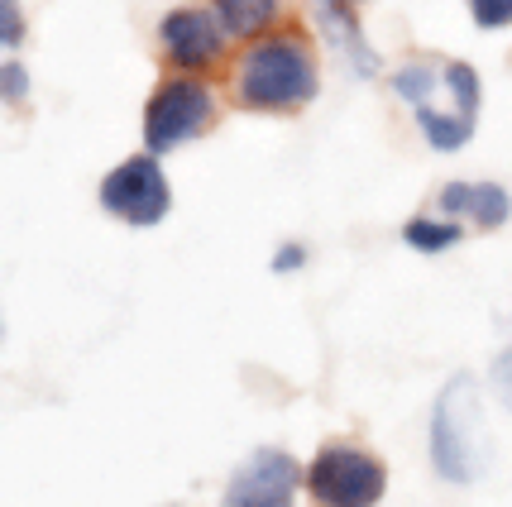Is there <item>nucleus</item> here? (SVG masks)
I'll use <instances>...</instances> for the list:
<instances>
[{"label":"nucleus","mask_w":512,"mask_h":507,"mask_svg":"<svg viewBox=\"0 0 512 507\" xmlns=\"http://www.w3.org/2000/svg\"><path fill=\"white\" fill-rule=\"evenodd\" d=\"M221 87L230 111L259 120H297L326 91V53L307 20L297 15L283 29L235 48V58L221 72Z\"/></svg>","instance_id":"f257e3e1"},{"label":"nucleus","mask_w":512,"mask_h":507,"mask_svg":"<svg viewBox=\"0 0 512 507\" xmlns=\"http://www.w3.org/2000/svg\"><path fill=\"white\" fill-rule=\"evenodd\" d=\"M484 388L474 374H450L426 412V464L450 488H474L489 474L493 441L484 421Z\"/></svg>","instance_id":"f03ea898"},{"label":"nucleus","mask_w":512,"mask_h":507,"mask_svg":"<svg viewBox=\"0 0 512 507\" xmlns=\"http://www.w3.org/2000/svg\"><path fill=\"white\" fill-rule=\"evenodd\" d=\"M225 87L221 77H187V72H158L139 106V149L158 158H173L182 149H197L201 139L225 125Z\"/></svg>","instance_id":"7ed1b4c3"},{"label":"nucleus","mask_w":512,"mask_h":507,"mask_svg":"<svg viewBox=\"0 0 512 507\" xmlns=\"http://www.w3.org/2000/svg\"><path fill=\"white\" fill-rule=\"evenodd\" d=\"M484 106H489V82L474 58H460V53H446V77H441V96L412 111V130L436 158H460L479 139V125H484Z\"/></svg>","instance_id":"20e7f679"},{"label":"nucleus","mask_w":512,"mask_h":507,"mask_svg":"<svg viewBox=\"0 0 512 507\" xmlns=\"http://www.w3.org/2000/svg\"><path fill=\"white\" fill-rule=\"evenodd\" d=\"M96 206L101 216L125 230H158L168 225L173 206H178V187L168 173V158L134 149V154L115 158L111 168L96 182Z\"/></svg>","instance_id":"39448f33"},{"label":"nucleus","mask_w":512,"mask_h":507,"mask_svg":"<svg viewBox=\"0 0 512 507\" xmlns=\"http://www.w3.org/2000/svg\"><path fill=\"white\" fill-rule=\"evenodd\" d=\"M388 460L374 445L331 436L307 455V503L312 507H383L388 498Z\"/></svg>","instance_id":"423d86ee"},{"label":"nucleus","mask_w":512,"mask_h":507,"mask_svg":"<svg viewBox=\"0 0 512 507\" xmlns=\"http://www.w3.org/2000/svg\"><path fill=\"white\" fill-rule=\"evenodd\" d=\"M154 58L163 72L187 77H221L235 58V44L216 20L211 0H178L154 20Z\"/></svg>","instance_id":"0eeeda50"},{"label":"nucleus","mask_w":512,"mask_h":507,"mask_svg":"<svg viewBox=\"0 0 512 507\" xmlns=\"http://www.w3.org/2000/svg\"><path fill=\"white\" fill-rule=\"evenodd\" d=\"M302 20L316 34L326 63L340 67V77H350L355 87H379L383 72H388V53L379 48V39H374V29H369L359 5L302 0Z\"/></svg>","instance_id":"6e6552de"},{"label":"nucleus","mask_w":512,"mask_h":507,"mask_svg":"<svg viewBox=\"0 0 512 507\" xmlns=\"http://www.w3.org/2000/svg\"><path fill=\"white\" fill-rule=\"evenodd\" d=\"M307 498V460L288 445H254L225 474L216 507H302Z\"/></svg>","instance_id":"1a4fd4ad"},{"label":"nucleus","mask_w":512,"mask_h":507,"mask_svg":"<svg viewBox=\"0 0 512 507\" xmlns=\"http://www.w3.org/2000/svg\"><path fill=\"white\" fill-rule=\"evenodd\" d=\"M431 206L460 221L469 235H503L512 225V187L498 177H446Z\"/></svg>","instance_id":"9d476101"},{"label":"nucleus","mask_w":512,"mask_h":507,"mask_svg":"<svg viewBox=\"0 0 512 507\" xmlns=\"http://www.w3.org/2000/svg\"><path fill=\"white\" fill-rule=\"evenodd\" d=\"M441 77H446V53H436V48H412V53H402V58L388 63L379 87L398 111L412 115L441 96Z\"/></svg>","instance_id":"9b49d317"},{"label":"nucleus","mask_w":512,"mask_h":507,"mask_svg":"<svg viewBox=\"0 0 512 507\" xmlns=\"http://www.w3.org/2000/svg\"><path fill=\"white\" fill-rule=\"evenodd\" d=\"M465 240H469L465 225L450 221L446 211H436L431 201L417 206V211H407L398 225V244L407 254H417V259H446V254H455Z\"/></svg>","instance_id":"f8f14e48"},{"label":"nucleus","mask_w":512,"mask_h":507,"mask_svg":"<svg viewBox=\"0 0 512 507\" xmlns=\"http://www.w3.org/2000/svg\"><path fill=\"white\" fill-rule=\"evenodd\" d=\"M211 10L225 24V34H230L235 48L249 44V39H264V34L297 20L292 0H211Z\"/></svg>","instance_id":"ddd939ff"},{"label":"nucleus","mask_w":512,"mask_h":507,"mask_svg":"<svg viewBox=\"0 0 512 507\" xmlns=\"http://www.w3.org/2000/svg\"><path fill=\"white\" fill-rule=\"evenodd\" d=\"M29 101H34V72H29L20 53H5L0 58V106L5 111H29Z\"/></svg>","instance_id":"4468645a"},{"label":"nucleus","mask_w":512,"mask_h":507,"mask_svg":"<svg viewBox=\"0 0 512 507\" xmlns=\"http://www.w3.org/2000/svg\"><path fill=\"white\" fill-rule=\"evenodd\" d=\"M307 268H312V244L297 240V235H283L268 249V273L273 278H302Z\"/></svg>","instance_id":"2eb2a0df"},{"label":"nucleus","mask_w":512,"mask_h":507,"mask_svg":"<svg viewBox=\"0 0 512 507\" xmlns=\"http://www.w3.org/2000/svg\"><path fill=\"white\" fill-rule=\"evenodd\" d=\"M479 34H512V0H460Z\"/></svg>","instance_id":"dca6fc26"},{"label":"nucleus","mask_w":512,"mask_h":507,"mask_svg":"<svg viewBox=\"0 0 512 507\" xmlns=\"http://www.w3.org/2000/svg\"><path fill=\"white\" fill-rule=\"evenodd\" d=\"M29 44V10L24 0H0V58Z\"/></svg>","instance_id":"f3484780"},{"label":"nucleus","mask_w":512,"mask_h":507,"mask_svg":"<svg viewBox=\"0 0 512 507\" xmlns=\"http://www.w3.org/2000/svg\"><path fill=\"white\" fill-rule=\"evenodd\" d=\"M484 383H489V393L512 412V335H508V345L489 359V378H484Z\"/></svg>","instance_id":"a211bd4d"},{"label":"nucleus","mask_w":512,"mask_h":507,"mask_svg":"<svg viewBox=\"0 0 512 507\" xmlns=\"http://www.w3.org/2000/svg\"><path fill=\"white\" fill-rule=\"evenodd\" d=\"M340 5H359V10H364V5H374V0H340Z\"/></svg>","instance_id":"6ab92c4d"}]
</instances>
